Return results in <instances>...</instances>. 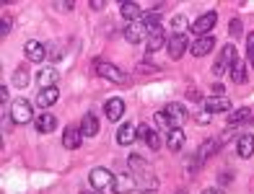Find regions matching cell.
Listing matches in <instances>:
<instances>
[{"label":"cell","mask_w":254,"mask_h":194,"mask_svg":"<svg viewBox=\"0 0 254 194\" xmlns=\"http://www.w3.org/2000/svg\"><path fill=\"white\" fill-rule=\"evenodd\" d=\"M234 62H236V47H234V44H226L221 57H218L215 65H213V73L215 75H223L226 70H231V65H234Z\"/></svg>","instance_id":"cell-4"},{"label":"cell","mask_w":254,"mask_h":194,"mask_svg":"<svg viewBox=\"0 0 254 194\" xmlns=\"http://www.w3.org/2000/svg\"><path fill=\"white\" fill-rule=\"evenodd\" d=\"M148 26L143 24V21H132L130 26L125 29V39L130 42V44H137V42H143V39H148Z\"/></svg>","instance_id":"cell-8"},{"label":"cell","mask_w":254,"mask_h":194,"mask_svg":"<svg viewBox=\"0 0 254 194\" xmlns=\"http://www.w3.org/2000/svg\"><path fill=\"white\" fill-rule=\"evenodd\" d=\"M8 31H10V21H8V18H3V21H0V34L5 37Z\"/></svg>","instance_id":"cell-33"},{"label":"cell","mask_w":254,"mask_h":194,"mask_svg":"<svg viewBox=\"0 0 254 194\" xmlns=\"http://www.w3.org/2000/svg\"><path fill=\"white\" fill-rule=\"evenodd\" d=\"M215 47V37L210 34V37H200L197 42H192V54L194 57H205L210 54V49Z\"/></svg>","instance_id":"cell-16"},{"label":"cell","mask_w":254,"mask_h":194,"mask_svg":"<svg viewBox=\"0 0 254 194\" xmlns=\"http://www.w3.org/2000/svg\"><path fill=\"white\" fill-rule=\"evenodd\" d=\"M34 124H37V132L47 135V132H52V130L57 127V119H55V114H50V111H42L39 117L34 119Z\"/></svg>","instance_id":"cell-17"},{"label":"cell","mask_w":254,"mask_h":194,"mask_svg":"<svg viewBox=\"0 0 254 194\" xmlns=\"http://www.w3.org/2000/svg\"><path fill=\"white\" fill-rule=\"evenodd\" d=\"M221 181H223V184H228V181H231V174H228V171H223V174H221Z\"/></svg>","instance_id":"cell-39"},{"label":"cell","mask_w":254,"mask_h":194,"mask_svg":"<svg viewBox=\"0 0 254 194\" xmlns=\"http://www.w3.org/2000/svg\"><path fill=\"white\" fill-rule=\"evenodd\" d=\"M194 119H197L200 124H207V122L213 119V114L210 111H197V114H194Z\"/></svg>","instance_id":"cell-32"},{"label":"cell","mask_w":254,"mask_h":194,"mask_svg":"<svg viewBox=\"0 0 254 194\" xmlns=\"http://www.w3.org/2000/svg\"><path fill=\"white\" fill-rule=\"evenodd\" d=\"M132 194H151V192H143V189H140V192H132Z\"/></svg>","instance_id":"cell-42"},{"label":"cell","mask_w":254,"mask_h":194,"mask_svg":"<svg viewBox=\"0 0 254 194\" xmlns=\"http://www.w3.org/2000/svg\"><path fill=\"white\" fill-rule=\"evenodd\" d=\"M0 101H3V104L8 101V88L5 86H0Z\"/></svg>","instance_id":"cell-36"},{"label":"cell","mask_w":254,"mask_h":194,"mask_svg":"<svg viewBox=\"0 0 254 194\" xmlns=\"http://www.w3.org/2000/svg\"><path fill=\"white\" fill-rule=\"evenodd\" d=\"M231 81H234V83H244L247 81V70H244V62H241L239 60V57H236V62L234 65H231Z\"/></svg>","instance_id":"cell-26"},{"label":"cell","mask_w":254,"mask_h":194,"mask_svg":"<svg viewBox=\"0 0 254 194\" xmlns=\"http://www.w3.org/2000/svg\"><path fill=\"white\" fill-rule=\"evenodd\" d=\"M24 54H26V60H31V62H42L44 57H47V47H44L42 42L31 39V42L24 44Z\"/></svg>","instance_id":"cell-10"},{"label":"cell","mask_w":254,"mask_h":194,"mask_svg":"<svg viewBox=\"0 0 254 194\" xmlns=\"http://www.w3.org/2000/svg\"><path fill=\"white\" fill-rule=\"evenodd\" d=\"M228 34H231V37H241V21L239 18H231V24H228Z\"/></svg>","instance_id":"cell-30"},{"label":"cell","mask_w":254,"mask_h":194,"mask_svg":"<svg viewBox=\"0 0 254 194\" xmlns=\"http://www.w3.org/2000/svg\"><path fill=\"white\" fill-rule=\"evenodd\" d=\"M130 168H132V176H135V181L143 187V192H151V189H156L158 187V181H156V176H153V171H151V166H148L143 158H137V155H130Z\"/></svg>","instance_id":"cell-1"},{"label":"cell","mask_w":254,"mask_h":194,"mask_svg":"<svg viewBox=\"0 0 254 194\" xmlns=\"http://www.w3.org/2000/svg\"><path fill=\"white\" fill-rule=\"evenodd\" d=\"M137 140V130L132 127V124H122V127L117 130V143L120 145H132Z\"/></svg>","instance_id":"cell-23"},{"label":"cell","mask_w":254,"mask_h":194,"mask_svg":"<svg viewBox=\"0 0 254 194\" xmlns=\"http://www.w3.org/2000/svg\"><path fill=\"white\" fill-rule=\"evenodd\" d=\"M226 94V88L221 86V83H218V86H213V96H223Z\"/></svg>","instance_id":"cell-34"},{"label":"cell","mask_w":254,"mask_h":194,"mask_svg":"<svg viewBox=\"0 0 254 194\" xmlns=\"http://www.w3.org/2000/svg\"><path fill=\"white\" fill-rule=\"evenodd\" d=\"M190 119V111L184 109L182 104H169L164 111L156 114V122L158 124H166L169 130H177V127H184V122Z\"/></svg>","instance_id":"cell-2"},{"label":"cell","mask_w":254,"mask_h":194,"mask_svg":"<svg viewBox=\"0 0 254 194\" xmlns=\"http://www.w3.org/2000/svg\"><path fill=\"white\" fill-rule=\"evenodd\" d=\"M34 119V111H31V104L26 98H16L13 101V106H10V122H16V124H26Z\"/></svg>","instance_id":"cell-3"},{"label":"cell","mask_w":254,"mask_h":194,"mask_svg":"<svg viewBox=\"0 0 254 194\" xmlns=\"http://www.w3.org/2000/svg\"><path fill=\"white\" fill-rule=\"evenodd\" d=\"M236 153L241 158H252L254 155V138L252 135H241L239 143H236Z\"/></svg>","instance_id":"cell-24"},{"label":"cell","mask_w":254,"mask_h":194,"mask_svg":"<svg viewBox=\"0 0 254 194\" xmlns=\"http://www.w3.org/2000/svg\"><path fill=\"white\" fill-rule=\"evenodd\" d=\"M47 49H52V52H50V54H52V57H55V60H57V57H60V54H63V52H60V49H57V44H50V47H47Z\"/></svg>","instance_id":"cell-35"},{"label":"cell","mask_w":254,"mask_h":194,"mask_svg":"<svg viewBox=\"0 0 254 194\" xmlns=\"http://www.w3.org/2000/svg\"><path fill=\"white\" fill-rule=\"evenodd\" d=\"M55 5H57V8H60V10H70V8H73L75 3H55Z\"/></svg>","instance_id":"cell-37"},{"label":"cell","mask_w":254,"mask_h":194,"mask_svg":"<svg viewBox=\"0 0 254 194\" xmlns=\"http://www.w3.org/2000/svg\"><path fill=\"white\" fill-rule=\"evenodd\" d=\"M137 138H140L148 147H151V150H158V147H161L158 132H156V130H151V124H140V127H137Z\"/></svg>","instance_id":"cell-12"},{"label":"cell","mask_w":254,"mask_h":194,"mask_svg":"<svg viewBox=\"0 0 254 194\" xmlns=\"http://www.w3.org/2000/svg\"><path fill=\"white\" fill-rule=\"evenodd\" d=\"M184 29H187V18H184V16H174V18H171V31H174V37H182Z\"/></svg>","instance_id":"cell-28"},{"label":"cell","mask_w":254,"mask_h":194,"mask_svg":"<svg viewBox=\"0 0 254 194\" xmlns=\"http://www.w3.org/2000/svg\"><path fill=\"white\" fill-rule=\"evenodd\" d=\"M88 181H91V187L94 189H112V184H114V174H109V168H94L88 174Z\"/></svg>","instance_id":"cell-5"},{"label":"cell","mask_w":254,"mask_h":194,"mask_svg":"<svg viewBox=\"0 0 254 194\" xmlns=\"http://www.w3.org/2000/svg\"><path fill=\"white\" fill-rule=\"evenodd\" d=\"M104 114H107L109 122L122 119V114H125V101H122V98H109L107 104H104Z\"/></svg>","instance_id":"cell-13"},{"label":"cell","mask_w":254,"mask_h":194,"mask_svg":"<svg viewBox=\"0 0 254 194\" xmlns=\"http://www.w3.org/2000/svg\"><path fill=\"white\" fill-rule=\"evenodd\" d=\"M120 10H122V16L130 21V24H132V21H140V18H143V8L137 5V3H122Z\"/></svg>","instance_id":"cell-25"},{"label":"cell","mask_w":254,"mask_h":194,"mask_svg":"<svg viewBox=\"0 0 254 194\" xmlns=\"http://www.w3.org/2000/svg\"><path fill=\"white\" fill-rule=\"evenodd\" d=\"M247 119H252V111L249 109H236V111L228 114V124H241V122H247Z\"/></svg>","instance_id":"cell-27"},{"label":"cell","mask_w":254,"mask_h":194,"mask_svg":"<svg viewBox=\"0 0 254 194\" xmlns=\"http://www.w3.org/2000/svg\"><path fill=\"white\" fill-rule=\"evenodd\" d=\"M205 111H210V114H215V111H231V101L226 96H210L205 101Z\"/></svg>","instance_id":"cell-20"},{"label":"cell","mask_w":254,"mask_h":194,"mask_svg":"<svg viewBox=\"0 0 254 194\" xmlns=\"http://www.w3.org/2000/svg\"><path fill=\"white\" fill-rule=\"evenodd\" d=\"M164 44H166V37H164V31H161V26L153 29L151 34H148V39H145L148 54H153V52H158V49H164Z\"/></svg>","instance_id":"cell-15"},{"label":"cell","mask_w":254,"mask_h":194,"mask_svg":"<svg viewBox=\"0 0 254 194\" xmlns=\"http://www.w3.org/2000/svg\"><path fill=\"white\" fill-rule=\"evenodd\" d=\"M80 140H83V135H80V130L75 127H67L63 132V145L67 147V150H75V147H80Z\"/></svg>","instance_id":"cell-22"},{"label":"cell","mask_w":254,"mask_h":194,"mask_svg":"<svg viewBox=\"0 0 254 194\" xmlns=\"http://www.w3.org/2000/svg\"><path fill=\"white\" fill-rule=\"evenodd\" d=\"M37 81H39V86H42V88H55V86H57V81H60V73H57V67L47 65L44 70H39Z\"/></svg>","instance_id":"cell-14"},{"label":"cell","mask_w":254,"mask_h":194,"mask_svg":"<svg viewBox=\"0 0 254 194\" xmlns=\"http://www.w3.org/2000/svg\"><path fill=\"white\" fill-rule=\"evenodd\" d=\"M57 98H60V91H57V86H55V88H42L39 96H37V104H39L42 109H50Z\"/></svg>","instance_id":"cell-19"},{"label":"cell","mask_w":254,"mask_h":194,"mask_svg":"<svg viewBox=\"0 0 254 194\" xmlns=\"http://www.w3.org/2000/svg\"><path fill=\"white\" fill-rule=\"evenodd\" d=\"M80 135H83V138H94V135H99V119L94 117V114H86L83 119H80Z\"/></svg>","instance_id":"cell-18"},{"label":"cell","mask_w":254,"mask_h":194,"mask_svg":"<svg viewBox=\"0 0 254 194\" xmlns=\"http://www.w3.org/2000/svg\"><path fill=\"white\" fill-rule=\"evenodd\" d=\"M96 73L101 75V78H107V81H112V83H125L127 78H125V73H120L114 65H109V62H96Z\"/></svg>","instance_id":"cell-11"},{"label":"cell","mask_w":254,"mask_h":194,"mask_svg":"<svg viewBox=\"0 0 254 194\" xmlns=\"http://www.w3.org/2000/svg\"><path fill=\"white\" fill-rule=\"evenodd\" d=\"M215 21H218L215 10H210V13H202V16L192 24V31L197 34V37H210V29L215 26Z\"/></svg>","instance_id":"cell-6"},{"label":"cell","mask_w":254,"mask_h":194,"mask_svg":"<svg viewBox=\"0 0 254 194\" xmlns=\"http://www.w3.org/2000/svg\"><path fill=\"white\" fill-rule=\"evenodd\" d=\"M13 86H16V88H24V86H29V73L24 70V67H18V70L13 73Z\"/></svg>","instance_id":"cell-29"},{"label":"cell","mask_w":254,"mask_h":194,"mask_svg":"<svg viewBox=\"0 0 254 194\" xmlns=\"http://www.w3.org/2000/svg\"><path fill=\"white\" fill-rule=\"evenodd\" d=\"M91 8H94V10H101L104 3H101V0H94V3H91Z\"/></svg>","instance_id":"cell-38"},{"label":"cell","mask_w":254,"mask_h":194,"mask_svg":"<svg viewBox=\"0 0 254 194\" xmlns=\"http://www.w3.org/2000/svg\"><path fill=\"white\" fill-rule=\"evenodd\" d=\"M247 54H249V62L254 65V31L247 37Z\"/></svg>","instance_id":"cell-31"},{"label":"cell","mask_w":254,"mask_h":194,"mask_svg":"<svg viewBox=\"0 0 254 194\" xmlns=\"http://www.w3.org/2000/svg\"><path fill=\"white\" fill-rule=\"evenodd\" d=\"M166 147L171 153H179L184 147V130L177 127V130H169V138H166Z\"/></svg>","instance_id":"cell-21"},{"label":"cell","mask_w":254,"mask_h":194,"mask_svg":"<svg viewBox=\"0 0 254 194\" xmlns=\"http://www.w3.org/2000/svg\"><path fill=\"white\" fill-rule=\"evenodd\" d=\"M202 194H223V189H205Z\"/></svg>","instance_id":"cell-41"},{"label":"cell","mask_w":254,"mask_h":194,"mask_svg":"<svg viewBox=\"0 0 254 194\" xmlns=\"http://www.w3.org/2000/svg\"><path fill=\"white\" fill-rule=\"evenodd\" d=\"M137 187V181L132 174H117L114 176V184H112V192L114 194H132Z\"/></svg>","instance_id":"cell-7"},{"label":"cell","mask_w":254,"mask_h":194,"mask_svg":"<svg viewBox=\"0 0 254 194\" xmlns=\"http://www.w3.org/2000/svg\"><path fill=\"white\" fill-rule=\"evenodd\" d=\"M192 101H200V94H197V91H190V94H187Z\"/></svg>","instance_id":"cell-40"},{"label":"cell","mask_w":254,"mask_h":194,"mask_svg":"<svg viewBox=\"0 0 254 194\" xmlns=\"http://www.w3.org/2000/svg\"><path fill=\"white\" fill-rule=\"evenodd\" d=\"M187 47H190V42H187V37H171L169 42H166V52H169V57L171 60H179V57L187 52Z\"/></svg>","instance_id":"cell-9"}]
</instances>
